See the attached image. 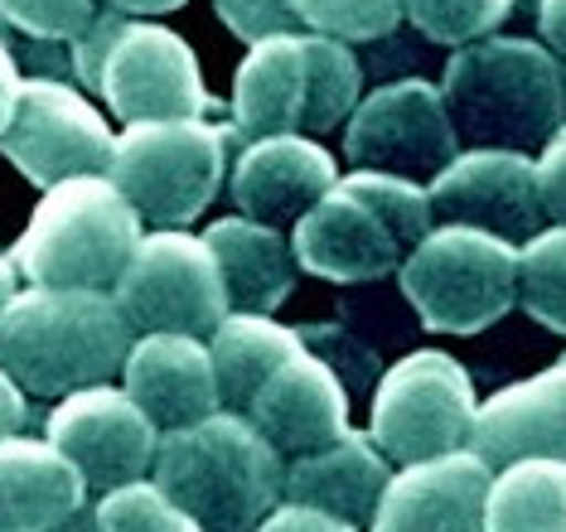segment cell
<instances>
[{
    "mask_svg": "<svg viewBox=\"0 0 566 532\" xmlns=\"http://www.w3.org/2000/svg\"><path fill=\"white\" fill-rule=\"evenodd\" d=\"M344 155L354 170L431 185L460 155V136L450 126L441 87L402 77V83L373 87L368 97H358L349 132H344Z\"/></svg>",
    "mask_w": 566,
    "mask_h": 532,
    "instance_id": "4fadbf2b",
    "label": "cell"
},
{
    "mask_svg": "<svg viewBox=\"0 0 566 532\" xmlns=\"http://www.w3.org/2000/svg\"><path fill=\"white\" fill-rule=\"evenodd\" d=\"M301 354H305L301 330H286L272 315H228L209 334V358H213L223 411H238L242 417L252 407V397L262 393V383Z\"/></svg>",
    "mask_w": 566,
    "mask_h": 532,
    "instance_id": "cb8c5ba5",
    "label": "cell"
},
{
    "mask_svg": "<svg viewBox=\"0 0 566 532\" xmlns=\"http://www.w3.org/2000/svg\"><path fill=\"white\" fill-rule=\"evenodd\" d=\"M112 301L136 334H185L209 340L233 310H228L223 271L203 238L189 232H150L117 281Z\"/></svg>",
    "mask_w": 566,
    "mask_h": 532,
    "instance_id": "8fae6325",
    "label": "cell"
},
{
    "mask_svg": "<svg viewBox=\"0 0 566 532\" xmlns=\"http://www.w3.org/2000/svg\"><path fill=\"white\" fill-rule=\"evenodd\" d=\"M87 503L78 470L49 440H0V532H54Z\"/></svg>",
    "mask_w": 566,
    "mask_h": 532,
    "instance_id": "7402d4cb",
    "label": "cell"
},
{
    "mask_svg": "<svg viewBox=\"0 0 566 532\" xmlns=\"http://www.w3.org/2000/svg\"><path fill=\"white\" fill-rule=\"evenodd\" d=\"M150 474L203 532H256L281 509L286 465L248 417L213 411L199 426L165 431Z\"/></svg>",
    "mask_w": 566,
    "mask_h": 532,
    "instance_id": "3957f363",
    "label": "cell"
},
{
    "mask_svg": "<svg viewBox=\"0 0 566 532\" xmlns=\"http://www.w3.org/2000/svg\"><path fill=\"white\" fill-rule=\"evenodd\" d=\"M431 223V204L421 185L392 175H339L325 199L295 223L291 257L301 271L339 285L354 281H378L402 271Z\"/></svg>",
    "mask_w": 566,
    "mask_h": 532,
    "instance_id": "277c9868",
    "label": "cell"
},
{
    "mask_svg": "<svg viewBox=\"0 0 566 532\" xmlns=\"http://www.w3.org/2000/svg\"><path fill=\"white\" fill-rule=\"evenodd\" d=\"M537 179H543L547 218H557V228H566V126L543 146V160H537Z\"/></svg>",
    "mask_w": 566,
    "mask_h": 532,
    "instance_id": "1f68e13d",
    "label": "cell"
},
{
    "mask_svg": "<svg viewBox=\"0 0 566 532\" xmlns=\"http://www.w3.org/2000/svg\"><path fill=\"white\" fill-rule=\"evenodd\" d=\"M562 363H566V358H562Z\"/></svg>",
    "mask_w": 566,
    "mask_h": 532,
    "instance_id": "ab89813d",
    "label": "cell"
},
{
    "mask_svg": "<svg viewBox=\"0 0 566 532\" xmlns=\"http://www.w3.org/2000/svg\"><path fill=\"white\" fill-rule=\"evenodd\" d=\"M441 102L460 146L533 155L566 126V83L547 44L499 39L465 44L450 54Z\"/></svg>",
    "mask_w": 566,
    "mask_h": 532,
    "instance_id": "7a4b0ae2",
    "label": "cell"
},
{
    "mask_svg": "<svg viewBox=\"0 0 566 532\" xmlns=\"http://www.w3.org/2000/svg\"><path fill=\"white\" fill-rule=\"evenodd\" d=\"M126 387L122 393L150 417V426L165 431H185V426L209 421L223 411L218 401L213 358L203 340H185V334H140L126 354L122 368Z\"/></svg>",
    "mask_w": 566,
    "mask_h": 532,
    "instance_id": "d6986e66",
    "label": "cell"
},
{
    "mask_svg": "<svg viewBox=\"0 0 566 532\" xmlns=\"http://www.w3.org/2000/svg\"><path fill=\"white\" fill-rule=\"evenodd\" d=\"M305 34H325L334 44H368L402 24V0H286Z\"/></svg>",
    "mask_w": 566,
    "mask_h": 532,
    "instance_id": "4316f807",
    "label": "cell"
},
{
    "mask_svg": "<svg viewBox=\"0 0 566 532\" xmlns=\"http://www.w3.org/2000/svg\"><path fill=\"white\" fill-rule=\"evenodd\" d=\"M513 0H402V20H411L436 44H480L509 20Z\"/></svg>",
    "mask_w": 566,
    "mask_h": 532,
    "instance_id": "83f0119b",
    "label": "cell"
},
{
    "mask_svg": "<svg viewBox=\"0 0 566 532\" xmlns=\"http://www.w3.org/2000/svg\"><path fill=\"white\" fill-rule=\"evenodd\" d=\"M256 532H358V528L339 523V518H329V513L301 509V503H281V509H272V518H266Z\"/></svg>",
    "mask_w": 566,
    "mask_h": 532,
    "instance_id": "d6a6232c",
    "label": "cell"
},
{
    "mask_svg": "<svg viewBox=\"0 0 566 532\" xmlns=\"http://www.w3.org/2000/svg\"><path fill=\"white\" fill-rule=\"evenodd\" d=\"M117 15H165V10H179L185 0H107Z\"/></svg>",
    "mask_w": 566,
    "mask_h": 532,
    "instance_id": "8d00e7d4",
    "label": "cell"
},
{
    "mask_svg": "<svg viewBox=\"0 0 566 532\" xmlns=\"http://www.w3.org/2000/svg\"><path fill=\"white\" fill-rule=\"evenodd\" d=\"M388 484H392L388 456L373 446V436L349 431L334 440V446L315 450V456H301L286 465L281 503H301V509L329 513L339 523L368 532Z\"/></svg>",
    "mask_w": 566,
    "mask_h": 532,
    "instance_id": "44dd1931",
    "label": "cell"
},
{
    "mask_svg": "<svg viewBox=\"0 0 566 532\" xmlns=\"http://www.w3.org/2000/svg\"><path fill=\"white\" fill-rule=\"evenodd\" d=\"M489 484L494 470L470 450L407 465L392 474L368 532H484Z\"/></svg>",
    "mask_w": 566,
    "mask_h": 532,
    "instance_id": "ac0fdd59",
    "label": "cell"
},
{
    "mask_svg": "<svg viewBox=\"0 0 566 532\" xmlns=\"http://www.w3.org/2000/svg\"><path fill=\"white\" fill-rule=\"evenodd\" d=\"M537 30L547 39V54L557 59L566 83V0H537Z\"/></svg>",
    "mask_w": 566,
    "mask_h": 532,
    "instance_id": "836d02e7",
    "label": "cell"
},
{
    "mask_svg": "<svg viewBox=\"0 0 566 532\" xmlns=\"http://www.w3.org/2000/svg\"><path fill=\"white\" fill-rule=\"evenodd\" d=\"M49 446L78 470L87 499H107L150 474L160 431L122 387H87L49 411Z\"/></svg>",
    "mask_w": 566,
    "mask_h": 532,
    "instance_id": "9a60e30c",
    "label": "cell"
},
{
    "mask_svg": "<svg viewBox=\"0 0 566 532\" xmlns=\"http://www.w3.org/2000/svg\"><path fill=\"white\" fill-rule=\"evenodd\" d=\"M242 417L262 431L276 456L301 460L349 436V393H344L339 373L305 348L301 358H291L262 383V393L252 397Z\"/></svg>",
    "mask_w": 566,
    "mask_h": 532,
    "instance_id": "e0dca14e",
    "label": "cell"
},
{
    "mask_svg": "<svg viewBox=\"0 0 566 532\" xmlns=\"http://www.w3.org/2000/svg\"><path fill=\"white\" fill-rule=\"evenodd\" d=\"M518 305L566 340V228H543L518 248Z\"/></svg>",
    "mask_w": 566,
    "mask_h": 532,
    "instance_id": "484cf974",
    "label": "cell"
},
{
    "mask_svg": "<svg viewBox=\"0 0 566 532\" xmlns=\"http://www.w3.org/2000/svg\"><path fill=\"white\" fill-rule=\"evenodd\" d=\"M140 248V218L107 175L63 179L44 189L10 262L40 291L112 295Z\"/></svg>",
    "mask_w": 566,
    "mask_h": 532,
    "instance_id": "8992f818",
    "label": "cell"
},
{
    "mask_svg": "<svg viewBox=\"0 0 566 532\" xmlns=\"http://www.w3.org/2000/svg\"><path fill=\"white\" fill-rule=\"evenodd\" d=\"M97 15V0H0V20L20 39L73 44Z\"/></svg>",
    "mask_w": 566,
    "mask_h": 532,
    "instance_id": "f546056e",
    "label": "cell"
},
{
    "mask_svg": "<svg viewBox=\"0 0 566 532\" xmlns=\"http://www.w3.org/2000/svg\"><path fill=\"white\" fill-rule=\"evenodd\" d=\"M427 204L436 228H474L509 248L547 228L537 160L513 150H460L427 185Z\"/></svg>",
    "mask_w": 566,
    "mask_h": 532,
    "instance_id": "5bb4252c",
    "label": "cell"
},
{
    "mask_svg": "<svg viewBox=\"0 0 566 532\" xmlns=\"http://www.w3.org/2000/svg\"><path fill=\"white\" fill-rule=\"evenodd\" d=\"M465 450L489 470H509L518 460H566V363L489 397L474 411Z\"/></svg>",
    "mask_w": 566,
    "mask_h": 532,
    "instance_id": "ffe728a7",
    "label": "cell"
},
{
    "mask_svg": "<svg viewBox=\"0 0 566 532\" xmlns=\"http://www.w3.org/2000/svg\"><path fill=\"white\" fill-rule=\"evenodd\" d=\"M233 315H272L295 285V257L291 242L276 228H262L252 218H218L203 232Z\"/></svg>",
    "mask_w": 566,
    "mask_h": 532,
    "instance_id": "603a6c76",
    "label": "cell"
},
{
    "mask_svg": "<svg viewBox=\"0 0 566 532\" xmlns=\"http://www.w3.org/2000/svg\"><path fill=\"white\" fill-rule=\"evenodd\" d=\"M15 295H20V271L10 262V252H0V310L15 301Z\"/></svg>",
    "mask_w": 566,
    "mask_h": 532,
    "instance_id": "74e56055",
    "label": "cell"
},
{
    "mask_svg": "<svg viewBox=\"0 0 566 532\" xmlns=\"http://www.w3.org/2000/svg\"><path fill=\"white\" fill-rule=\"evenodd\" d=\"M69 54L87 93H97L126 126L209 122L218 112L213 93L199 77L195 49L165 24L97 10L93 24L69 44Z\"/></svg>",
    "mask_w": 566,
    "mask_h": 532,
    "instance_id": "5b68a950",
    "label": "cell"
},
{
    "mask_svg": "<svg viewBox=\"0 0 566 532\" xmlns=\"http://www.w3.org/2000/svg\"><path fill=\"white\" fill-rule=\"evenodd\" d=\"M54 532H102V528H97V509H93V499H87L83 509L69 518V523H59Z\"/></svg>",
    "mask_w": 566,
    "mask_h": 532,
    "instance_id": "f35d334b",
    "label": "cell"
},
{
    "mask_svg": "<svg viewBox=\"0 0 566 532\" xmlns=\"http://www.w3.org/2000/svg\"><path fill=\"white\" fill-rule=\"evenodd\" d=\"M339 185L334 155L305 136H266L248 140L228 175L238 213L262 228H295L325 194Z\"/></svg>",
    "mask_w": 566,
    "mask_h": 532,
    "instance_id": "2e32d148",
    "label": "cell"
},
{
    "mask_svg": "<svg viewBox=\"0 0 566 532\" xmlns=\"http://www.w3.org/2000/svg\"><path fill=\"white\" fill-rule=\"evenodd\" d=\"M24 426H30V401H24L20 387L0 373V440L24 436Z\"/></svg>",
    "mask_w": 566,
    "mask_h": 532,
    "instance_id": "e575fe53",
    "label": "cell"
},
{
    "mask_svg": "<svg viewBox=\"0 0 566 532\" xmlns=\"http://www.w3.org/2000/svg\"><path fill=\"white\" fill-rule=\"evenodd\" d=\"M402 295L431 334L470 340L518 305V248L474 228H431L402 262Z\"/></svg>",
    "mask_w": 566,
    "mask_h": 532,
    "instance_id": "9c48e42d",
    "label": "cell"
},
{
    "mask_svg": "<svg viewBox=\"0 0 566 532\" xmlns=\"http://www.w3.org/2000/svg\"><path fill=\"white\" fill-rule=\"evenodd\" d=\"M474 411H480V401H474L470 373L441 348H417L378 378L368 436L388 456V465L407 470V465L465 450Z\"/></svg>",
    "mask_w": 566,
    "mask_h": 532,
    "instance_id": "30bf717a",
    "label": "cell"
},
{
    "mask_svg": "<svg viewBox=\"0 0 566 532\" xmlns=\"http://www.w3.org/2000/svg\"><path fill=\"white\" fill-rule=\"evenodd\" d=\"M358 59L325 34H281L252 44L233 83V132L266 136H325L358 107Z\"/></svg>",
    "mask_w": 566,
    "mask_h": 532,
    "instance_id": "52a82bcc",
    "label": "cell"
},
{
    "mask_svg": "<svg viewBox=\"0 0 566 532\" xmlns=\"http://www.w3.org/2000/svg\"><path fill=\"white\" fill-rule=\"evenodd\" d=\"M136 330L112 295L20 291L0 310V373L30 397H73L107 387L126 368Z\"/></svg>",
    "mask_w": 566,
    "mask_h": 532,
    "instance_id": "6da1fadb",
    "label": "cell"
},
{
    "mask_svg": "<svg viewBox=\"0 0 566 532\" xmlns=\"http://www.w3.org/2000/svg\"><path fill=\"white\" fill-rule=\"evenodd\" d=\"M112 150H117V136L78 87H69L63 77H24L20 83V102L0 136V155L30 185L54 189L63 179L107 175Z\"/></svg>",
    "mask_w": 566,
    "mask_h": 532,
    "instance_id": "7c38bea8",
    "label": "cell"
},
{
    "mask_svg": "<svg viewBox=\"0 0 566 532\" xmlns=\"http://www.w3.org/2000/svg\"><path fill=\"white\" fill-rule=\"evenodd\" d=\"M484 532H566V460H518L499 470Z\"/></svg>",
    "mask_w": 566,
    "mask_h": 532,
    "instance_id": "d4e9b609",
    "label": "cell"
},
{
    "mask_svg": "<svg viewBox=\"0 0 566 532\" xmlns=\"http://www.w3.org/2000/svg\"><path fill=\"white\" fill-rule=\"evenodd\" d=\"M213 10H218V20L238 39H248V44L281 39V34H305L286 0H213Z\"/></svg>",
    "mask_w": 566,
    "mask_h": 532,
    "instance_id": "4dcf8cb0",
    "label": "cell"
},
{
    "mask_svg": "<svg viewBox=\"0 0 566 532\" xmlns=\"http://www.w3.org/2000/svg\"><path fill=\"white\" fill-rule=\"evenodd\" d=\"M102 532H203L185 509L156 489V479H136L107 499H93Z\"/></svg>",
    "mask_w": 566,
    "mask_h": 532,
    "instance_id": "f1b7e54d",
    "label": "cell"
},
{
    "mask_svg": "<svg viewBox=\"0 0 566 532\" xmlns=\"http://www.w3.org/2000/svg\"><path fill=\"white\" fill-rule=\"evenodd\" d=\"M20 63L15 54H10V44L0 39V136H6V126H10V116H15V102H20Z\"/></svg>",
    "mask_w": 566,
    "mask_h": 532,
    "instance_id": "d590c367",
    "label": "cell"
},
{
    "mask_svg": "<svg viewBox=\"0 0 566 532\" xmlns=\"http://www.w3.org/2000/svg\"><path fill=\"white\" fill-rule=\"evenodd\" d=\"M238 132L223 122H140L112 150L107 179L156 232H185L218 199Z\"/></svg>",
    "mask_w": 566,
    "mask_h": 532,
    "instance_id": "ba28073f",
    "label": "cell"
}]
</instances>
